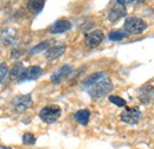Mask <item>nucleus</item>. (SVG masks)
Here are the masks:
<instances>
[{
    "label": "nucleus",
    "mask_w": 154,
    "mask_h": 149,
    "mask_svg": "<svg viewBox=\"0 0 154 149\" xmlns=\"http://www.w3.org/2000/svg\"><path fill=\"white\" fill-rule=\"evenodd\" d=\"M44 4H45V0H29V2H27V10L31 13L37 14V13H39L43 10Z\"/></svg>",
    "instance_id": "14"
},
{
    "label": "nucleus",
    "mask_w": 154,
    "mask_h": 149,
    "mask_svg": "<svg viewBox=\"0 0 154 149\" xmlns=\"http://www.w3.org/2000/svg\"><path fill=\"white\" fill-rule=\"evenodd\" d=\"M65 45L63 44H59V45H55V46H51L49 47L46 51H45V58L48 60H55L59 57L62 56L64 52H65Z\"/></svg>",
    "instance_id": "8"
},
{
    "label": "nucleus",
    "mask_w": 154,
    "mask_h": 149,
    "mask_svg": "<svg viewBox=\"0 0 154 149\" xmlns=\"http://www.w3.org/2000/svg\"><path fill=\"white\" fill-rule=\"evenodd\" d=\"M50 43H51L50 40H46V41H43V43H40L38 45H36L35 47H32V49L30 50V55L33 56V55H36V53H39V52L46 50V49L49 47V44H50Z\"/></svg>",
    "instance_id": "18"
},
{
    "label": "nucleus",
    "mask_w": 154,
    "mask_h": 149,
    "mask_svg": "<svg viewBox=\"0 0 154 149\" xmlns=\"http://www.w3.org/2000/svg\"><path fill=\"white\" fill-rule=\"evenodd\" d=\"M23 143L27 144V146L35 144L36 143V136L33 134H31V132H25L23 135Z\"/></svg>",
    "instance_id": "19"
},
{
    "label": "nucleus",
    "mask_w": 154,
    "mask_h": 149,
    "mask_svg": "<svg viewBox=\"0 0 154 149\" xmlns=\"http://www.w3.org/2000/svg\"><path fill=\"white\" fill-rule=\"evenodd\" d=\"M42 74H43V69L40 66H37V65L30 66V68L25 69L24 74H21V77L18 79V82L23 83V82H26V81H35V79L39 78Z\"/></svg>",
    "instance_id": "6"
},
{
    "label": "nucleus",
    "mask_w": 154,
    "mask_h": 149,
    "mask_svg": "<svg viewBox=\"0 0 154 149\" xmlns=\"http://www.w3.org/2000/svg\"><path fill=\"white\" fill-rule=\"evenodd\" d=\"M32 103V97L30 93L27 95H19V96H16L12 101V105L13 108L17 110L18 112H21L24 110H26Z\"/></svg>",
    "instance_id": "5"
},
{
    "label": "nucleus",
    "mask_w": 154,
    "mask_h": 149,
    "mask_svg": "<svg viewBox=\"0 0 154 149\" xmlns=\"http://www.w3.org/2000/svg\"><path fill=\"white\" fill-rule=\"evenodd\" d=\"M71 72H72V68H71L70 65L62 66L59 70H57L55 74L51 76V81H52L55 84H58V83H60L64 78H66Z\"/></svg>",
    "instance_id": "10"
},
{
    "label": "nucleus",
    "mask_w": 154,
    "mask_h": 149,
    "mask_svg": "<svg viewBox=\"0 0 154 149\" xmlns=\"http://www.w3.org/2000/svg\"><path fill=\"white\" fill-rule=\"evenodd\" d=\"M113 89H114V87H113L112 82H110L109 79L104 78V79L97 82L96 84H94V85L90 87V89H89V95L91 96V98L98 99V98H102V97H104L106 95H108Z\"/></svg>",
    "instance_id": "1"
},
{
    "label": "nucleus",
    "mask_w": 154,
    "mask_h": 149,
    "mask_svg": "<svg viewBox=\"0 0 154 149\" xmlns=\"http://www.w3.org/2000/svg\"><path fill=\"white\" fill-rule=\"evenodd\" d=\"M134 0H117V4L125 6V5H128V4H132Z\"/></svg>",
    "instance_id": "22"
},
{
    "label": "nucleus",
    "mask_w": 154,
    "mask_h": 149,
    "mask_svg": "<svg viewBox=\"0 0 154 149\" xmlns=\"http://www.w3.org/2000/svg\"><path fill=\"white\" fill-rule=\"evenodd\" d=\"M126 13H127V11H126L125 6L117 4L116 6H114V7L110 8L109 14H108V19H109L112 23H115V21H117L119 19H121L122 17H125Z\"/></svg>",
    "instance_id": "11"
},
{
    "label": "nucleus",
    "mask_w": 154,
    "mask_h": 149,
    "mask_svg": "<svg viewBox=\"0 0 154 149\" xmlns=\"http://www.w3.org/2000/svg\"><path fill=\"white\" fill-rule=\"evenodd\" d=\"M108 37L113 41H119V40H122V39H125L127 37V33L125 31H122V30H114V31H112L109 33Z\"/></svg>",
    "instance_id": "17"
},
{
    "label": "nucleus",
    "mask_w": 154,
    "mask_h": 149,
    "mask_svg": "<svg viewBox=\"0 0 154 149\" xmlns=\"http://www.w3.org/2000/svg\"><path fill=\"white\" fill-rule=\"evenodd\" d=\"M24 71H25V68H24L23 63H17V64L13 65V68L11 69L8 74L11 77V79H19L21 74H24Z\"/></svg>",
    "instance_id": "16"
},
{
    "label": "nucleus",
    "mask_w": 154,
    "mask_h": 149,
    "mask_svg": "<svg viewBox=\"0 0 154 149\" xmlns=\"http://www.w3.org/2000/svg\"><path fill=\"white\" fill-rule=\"evenodd\" d=\"M109 101H110L113 104L117 105V107H126V104H127V102H126L123 98H121V97H119V96H115V95L109 96Z\"/></svg>",
    "instance_id": "20"
},
{
    "label": "nucleus",
    "mask_w": 154,
    "mask_h": 149,
    "mask_svg": "<svg viewBox=\"0 0 154 149\" xmlns=\"http://www.w3.org/2000/svg\"><path fill=\"white\" fill-rule=\"evenodd\" d=\"M125 31L132 35H139L142 33L147 29V24L143 19L137 17H128L125 21Z\"/></svg>",
    "instance_id": "3"
},
{
    "label": "nucleus",
    "mask_w": 154,
    "mask_h": 149,
    "mask_svg": "<svg viewBox=\"0 0 154 149\" xmlns=\"http://www.w3.org/2000/svg\"><path fill=\"white\" fill-rule=\"evenodd\" d=\"M104 78H107L106 72H95V74H90L89 77H87V78L84 79L83 85H84L85 88H90L91 85L96 84L97 82H100V81H102V79H104Z\"/></svg>",
    "instance_id": "13"
},
{
    "label": "nucleus",
    "mask_w": 154,
    "mask_h": 149,
    "mask_svg": "<svg viewBox=\"0 0 154 149\" xmlns=\"http://www.w3.org/2000/svg\"><path fill=\"white\" fill-rule=\"evenodd\" d=\"M71 29V23L66 19H59L57 20L51 27H50V31L52 33H63L68 30Z\"/></svg>",
    "instance_id": "12"
},
{
    "label": "nucleus",
    "mask_w": 154,
    "mask_h": 149,
    "mask_svg": "<svg viewBox=\"0 0 154 149\" xmlns=\"http://www.w3.org/2000/svg\"><path fill=\"white\" fill-rule=\"evenodd\" d=\"M8 74V68L6 64H0V83L4 81V78Z\"/></svg>",
    "instance_id": "21"
},
{
    "label": "nucleus",
    "mask_w": 154,
    "mask_h": 149,
    "mask_svg": "<svg viewBox=\"0 0 154 149\" xmlns=\"http://www.w3.org/2000/svg\"><path fill=\"white\" fill-rule=\"evenodd\" d=\"M17 35H18V33H17L16 30H13V29H7L6 31H4V32L1 33V36H0V41H1V44L6 45V46L13 45V44L16 43L17 38H18Z\"/></svg>",
    "instance_id": "9"
},
{
    "label": "nucleus",
    "mask_w": 154,
    "mask_h": 149,
    "mask_svg": "<svg viewBox=\"0 0 154 149\" xmlns=\"http://www.w3.org/2000/svg\"><path fill=\"white\" fill-rule=\"evenodd\" d=\"M75 120L79 124L82 126H87L88 122H89V118H90V111L88 109H82V110H78L75 114Z\"/></svg>",
    "instance_id": "15"
},
{
    "label": "nucleus",
    "mask_w": 154,
    "mask_h": 149,
    "mask_svg": "<svg viewBox=\"0 0 154 149\" xmlns=\"http://www.w3.org/2000/svg\"><path fill=\"white\" fill-rule=\"evenodd\" d=\"M0 149H11V148H8V147H0Z\"/></svg>",
    "instance_id": "23"
},
{
    "label": "nucleus",
    "mask_w": 154,
    "mask_h": 149,
    "mask_svg": "<svg viewBox=\"0 0 154 149\" xmlns=\"http://www.w3.org/2000/svg\"><path fill=\"white\" fill-rule=\"evenodd\" d=\"M102 40H103V32L100 30L89 32L84 38V43L88 47H96L97 45L101 44Z\"/></svg>",
    "instance_id": "7"
},
{
    "label": "nucleus",
    "mask_w": 154,
    "mask_h": 149,
    "mask_svg": "<svg viewBox=\"0 0 154 149\" xmlns=\"http://www.w3.org/2000/svg\"><path fill=\"white\" fill-rule=\"evenodd\" d=\"M121 120L125 123L128 124H136L140 118H141V112L139 110L137 107H133V108H127L125 111L121 114Z\"/></svg>",
    "instance_id": "4"
},
{
    "label": "nucleus",
    "mask_w": 154,
    "mask_h": 149,
    "mask_svg": "<svg viewBox=\"0 0 154 149\" xmlns=\"http://www.w3.org/2000/svg\"><path fill=\"white\" fill-rule=\"evenodd\" d=\"M60 115H62V109L56 104H52V105L44 107L39 111V118L43 122H45L48 124H51V123L57 122L58 118L60 117Z\"/></svg>",
    "instance_id": "2"
}]
</instances>
